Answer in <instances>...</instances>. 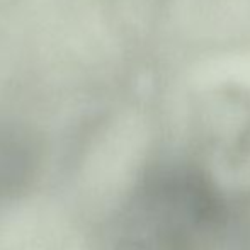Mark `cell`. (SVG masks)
<instances>
[{
    "label": "cell",
    "mask_w": 250,
    "mask_h": 250,
    "mask_svg": "<svg viewBox=\"0 0 250 250\" xmlns=\"http://www.w3.org/2000/svg\"><path fill=\"white\" fill-rule=\"evenodd\" d=\"M208 142L231 160L250 148V99L238 90H221L206 105Z\"/></svg>",
    "instance_id": "cell-2"
},
{
    "label": "cell",
    "mask_w": 250,
    "mask_h": 250,
    "mask_svg": "<svg viewBox=\"0 0 250 250\" xmlns=\"http://www.w3.org/2000/svg\"><path fill=\"white\" fill-rule=\"evenodd\" d=\"M145 220L164 242H188L209 231L220 218V201L203 170L174 165L162 170L143 201Z\"/></svg>",
    "instance_id": "cell-1"
}]
</instances>
